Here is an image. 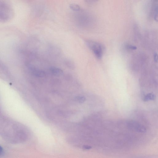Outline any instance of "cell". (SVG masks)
I'll list each match as a JSON object with an SVG mask.
<instances>
[{
    "label": "cell",
    "instance_id": "5b68a950",
    "mask_svg": "<svg viewBox=\"0 0 158 158\" xmlns=\"http://www.w3.org/2000/svg\"><path fill=\"white\" fill-rule=\"evenodd\" d=\"M10 72L7 67L2 61L0 59V76L8 77Z\"/></svg>",
    "mask_w": 158,
    "mask_h": 158
},
{
    "label": "cell",
    "instance_id": "5bb4252c",
    "mask_svg": "<svg viewBox=\"0 0 158 158\" xmlns=\"http://www.w3.org/2000/svg\"><path fill=\"white\" fill-rule=\"evenodd\" d=\"M4 154V151L2 147L0 145V157L2 156Z\"/></svg>",
    "mask_w": 158,
    "mask_h": 158
},
{
    "label": "cell",
    "instance_id": "7a4b0ae2",
    "mask_svg": "<svg viewBox=\"0 0 158 158\" xmlns=\"http://www.w3.org/2000/svg\"><path fill=\"white\" fill-rule=\"evenodd\" d=\"M14 15V9L6 1H0V22H7L12 19Z\"/></svg>",
    "mask_w": 158,
    "mask_h": 158
},
{
    "label": "cell",
    "instance_id": "6da1fadb",
    "mask_svg": "<svg viewBox=\"0 0 158 158\" xmlns=\"http://www.w3.org/2000/svg\"><path fill=\"white\" fill-rule=\"evenodd\" d=\"M0 135L6 141L12 144L23 142L28 138L23 126L7 121L0 124Z\"/></svg>",
    "mask_w": 158,
    "mask_h": 158
},
{
    "label": "cell",
    "instance_id": "4fadbf2b",
    "mask_svg": "<svg viewBox=\"0 0 158 158\" xmlns=\"http://www.w3.org/2000/svg\"><path fill=\"white\" fill-rule=\"evenodd\" d=\"M126 47L127 49L129 50H136L137 49V47L130 45H127L126 46Z\"/></svg>",
    "mask_w": 158,
    "mask_h": 158
},
{
    "label": "cell",
    "instance_id": "277c9868",
    "mask_svg": "<svg viewBox=\"0 0 158 158\" xmlns=\"http://www.w3.org/2000/svg\"><path fill=\"white\" fill-rule=\"evenodd\" d=\"M128 125L129 129L137 132L141 133L146 132V129L145 127L136 122L130 121L128 123Z\"/></svg>",
    "mask_w": 158,
    "mask_h": 158
},
{
    "label": "cell",
    "instance_id": "ba28073f",
    "mask_svg": "<svg viewBox=\"0 0 158 158\" xmlns=\"http://www.w3.org/2000/svg\"><path fill=\"white\" fill-rule=\"evenodd\" d=\"M50 70L52 75L56 76H60L62 75L63 73L62 69L55 67H51Z\"/></svg>",
    "mask_w": 158,
    "mask_h": 158
},
{
    "label": "cell",
    "instance_id": "9c48e42d",
    "mask_svg": "<svg viewBox=\"0 0 158 158\" xmlns=\"http://www.w3.org/2000/svg\"><path fill=\"white\" fill-rule=\"evenodd\" d=\"M65 65L70 69H73L75 68V65L73 61L69 59H66L64 61Z\"/></svg>",
    "mask_w": 158,
    "mask_h": 158
},
{
    "label": "cell",
    "instance_id": "3957f363",
    "mask_svg": "<svg viewBox=\"0 0 158 158\" xmlns=\"http://www.w3.org/2000/svg\"><path fill=\"white\" fill-rule=\"evenodd\" d=\"M87 45L98 59L102 58L104 54V48L101 44L92 40L86 42Z\"/></svg>",
    "mask_w": 158,
    "mask_h": 158
},
{
    "label": "cell",
    "instance_id": "8fae6325",
    "mask_svg": "<svg viewBox=\"0 0 158 158\" xmlns=\"http://www.w3.org/2000/svg\"><path fill=\"white\" fill-rule=\"evenodd\" d=\"M155 98V96L154 94L153 93H149L146 96L144 99L145 101H147L149 100H154Z\"/></svg>",
    "mask_w": 158,
    "mask_h": 158
},
{
    "label": "cell",
    "instance_id": "52a82bcc",
    "mask_svg": "<svg viewBox=\"0 0 158 158\" xmlns=\"http://www.w3.org/2000/svg\"><path fill=\"white\" fill-rule=\"evenodd\" d=\"M151 10V15L155 20H157V1H154L152 3Z\"/></svg>",
    "mask_w": 158,
    "mask_h": 158
},
{
    "label": "cell",
    "instance_id": "7c38bea8",
    "mask_svg": "<svg viewBox=\"0 0 158 158\" xmlns=\"http://www.w3.org/2000/svg\"><path fill=\"white\" fill-rule=\"evenodd\" d=\"M75 99L76 101L79 103H84L86 100V99L84 96L78 95L76 96Z\"/></svg>",
    "mask_w": 158,
    "mask_h": 158
},
{
    "label": "cell",
    "instance_id": "30bf717a",
    "mask_svg": "<svg viewBox=\"0 0 158 158\" xmlns=\"http://www.w3.org/2000/svg\"><path fill=\"white\" fill-rule=\"evenodd\" d=\"M69 7L70 8L74 11H78L80 10V7L76 3H71L70 4Z\"/></svg>",
    "mask_w": 158,
    "mask_h": 158
},
{
    "label": "cell",
    "instance_id": "8992f818",
    "mask_svg": "<svg viewBox=\"0 0 158 158\" xmlns=\"http://www.w3.org/2000/svg\"><path fill=\"white\" fill-rule=\"evenodd\" d=\"M30 71L33 75L38 77H44L46 76V73L38 69L31 66L29 65Z\"/></svg>",
    "mask_w": 158,
    "mask_h": 158
}]
</instances>
